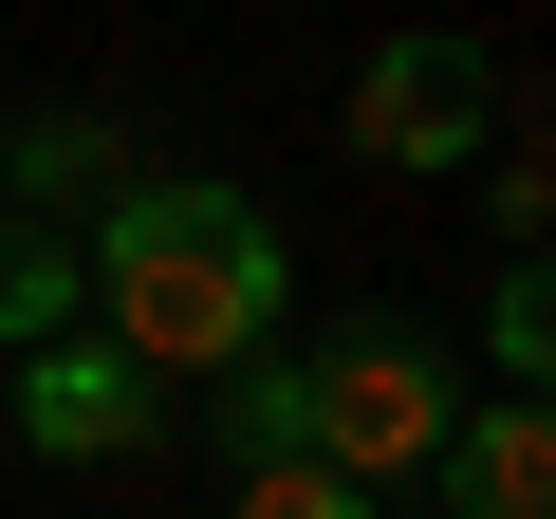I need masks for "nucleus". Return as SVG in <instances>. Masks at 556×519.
<instances>
[{
    "label": "nucleus",
    "mask_w": 556,
    "mask_h": 519,
    "mask_svg": "<svg viewBox=\"0 0 556 519\" xmlns=\"http://www.w3.org/2000/svg\"><path fill=\"white\" fill-rule=\"evenodd\" d=\"M149 427H167V390H149L112 334H38V353H20V445H38V464H130Z\"/></svg>",
    "instance_id": "20e7f679"
},
{
    "label": "nucleus",
    "mask_w": 556,
    "mask_h": 519,
    "mask_svg": "<svg viewBox=\"0 0 556 519\" xmlns=\"http://www.w3.org/2000/svg\"><path fill=\"white\" fill-rule=\"evenodd\" d=\"M445 427H464V390H445V353H427L408 316H334V334L298 353V464H334L353 501H408Z\"/></svg>",
    "instance_id": "f03ea898"
},
{
    "label": "nucleus",
    "mask_w": 556,
    "mask_h": 519,
    "mask_svg": "<svg viewBox=\"0 0 556 519\" xmlns=\"http://www.w3.org/2000/svg\"><path fill=\"white\" fill-rule=\"evenodd\" d=\"M241 519H390V501H353L334 464H241Z\"/></svg>",
    "instance_id": "1a4fd4ad"
},
{
    "label": "nucleus",
    "mask_w": 556,
    "mask_h": 519,
    "mask_svg": "<svg viewBox=\"0 0 556 519\" xmlns=\"http://www.w3.org/2000/svg\"><path fill=\"white\" fill-rule=\"evenodd\" d=\"M482 353H501V390L556 371V279H538V260H501V279H482Z\"/></svg>",
    "instance_id": "0eeeda50"
},
{
    "label": "nucleus",
    "mask_w": 556,
    "mask_h": 519,
    "mask_svg": "<svg viewBox=\"0 0 556 519\" xmlns=\"http://www.w3.org/2000/svg\"><path fill=\"white\" fill-rule=\"evenodd\" d=\"M353 149H371V167H482V149H501V56L445 38V20H427V38H371V56H353Z\"/></svg>",
    "instance_id": "7ed1b4c3"
},
{
    "label": "nucleus",
    "mask_w": 556,
    "mask_h": 519,
    "mask_svg": "<svg viewBox=\"0 0 556 519\" xmlns=\"http://www.w3.org/2000/svg\"><path fill=\"white\" fill-rule=\"evenodd\" d=\"M75 316H93V279H75V241L0 204V353H38V334H75Z\"/></svg>",
    "instance_id": "423d86ee"
},
{
    "label": "nucleus",
    "mask_w": 556,
    "mask_h": 519,
    "mask_svg": "<svg viewBox=\"0 0 556 519\" xmlns=\"http://www.w3.org/2000/svg\"><path fill=\"white\" fill-rule=\"evenodd\" d=\"M75 279H93L112 353L149 390H186V371H241L278 316H298V241H278V204L223 186V167H112Z\"/></svg>",
    "instance_id": "f257e3e1"
},
{
    "label": "nucleus",
    "mask_w": 556,
    "mask_h": 519,
    "mask_svg": "<svg viewBox=\"0 0 556 519\" xmlns=\"http://www.w3.org/2000/svg\"><path fill=\"white\" fill-rule=\"evenodd\" d=\"M427 482H445V519H556V408H538V390L464 408V427L427 445Z\"/></svg>",
    "instance_id": "39448f33"
},
{
    "label": "nucleus",
    "mask_w": 556,
    "mask_h": 519,
    "mask_svg": "<svg viewBox=\"0 0 556 519\" xmlns=\"http://www.w3.org/2000/svg\"><path fill=\"white\" fill-rule=\"evenodd\" d=\"M0 186H112V130H93V112H38V130H0Z\"/></svg>",
    "instance_id": "6e6552de"
},
{
    "label": "nucleus",
    "mask_w": 556,
    "mask_h": 519,
    "mask_svg": "<svg viewBox=\"0 0 556 519\" xmlns=\"http://www.w3.org/2000/svg\"><path fill=\"white\" fill-rule=\"evenodd\" d=\"M482 204H501V260H538V223H556V167H538V149H482Z\"/></svg>",
    "instance_id": "9d476101"
}]
</instances>
